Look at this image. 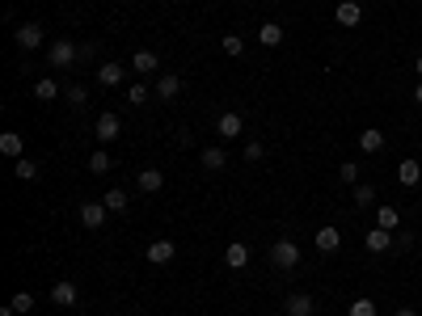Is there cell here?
I'll use <instances>...</instances> for the list:
<instances>
[{
  "label": "cell",
  "instance_id": "3957f363",
  "mask_svg": "<svg viewBox=\"0 0 422 316\" xmlns=\"http://www.w3.org/2000/svg\"><path fill=\"white\" fill-rule=\"evenodd\" d=\"M144 257H148V261H152V266H169V261H174V257H178V245H174V240H165V236H161V240H152V245H148V249H144Z\"/></svg>",
  "mask_w": 422,
  "mask_h": 316
},
{
  "label": "cell",
  "instance_id": "60d3db41",
  "mask_svg": "<svg viewBox=\"0 0 422 316\" xmlns=\"http://www.w3.org/2000/svg\"><path fill=\"white\" fill-rule=\"evenodd\" d=\"M0 316H17V312H13V304H9V308H0Z\"/></svg>",
  "mask_w": 422,
  "mask_h": 316
},
{
  "label": "cell",
  "instance_id": "8d00e7d4",
  "mask_svg": "<svg viewBox=\"0 0 422 316\" xmlns=\"http://www.w3.org/2000/svg\"><path fill=\"white\" fill-rule=\"evenodd\" d=\"M397 249H401V253L414 249V236H410V232H397Z\"/></svg>",
  "mask_w": 422,
  "mask_h": 316
},
{
  "label": "cell",
  "instance_id": "83f0119b",
  "mask_svg": "<svg viewBox=\"0 0 422 316\" xmlns=\"http://www.w3.org/2000/svg\"><path fill=\"white\" fill-rule=\"evenodd\" d=\"M101 202L110 207V211H127V190H123V186H115V190H106V194H101Z\"/></svg>",
  "mask_w": 422,
  "mask_h": 316
},
{
  "label": "cell",
  "instance_id": "d6a6232c",
  "mask_svg": "<svg viewBox=\"0 0 422 316\" xmlns=\"http://www.w3.org/2000/svg\"><path fill=\"white\" fill-rule=\"evenodd\" d=\"M338 177L351 182V186H359V161H342V165H338Z\"/></svg>",
  "mask_w": 422,
  "mask_h": 316
},
{
  "label": "cell",
  "instance_id": "d590c367",
  "mask_svg": "<svg viewBox=\"0 0 422 316\" xmlns=\"http://www.w3.org/2000/svg\"><path fill=\"white\" fill-rule=\"evenodd\" d=\"M93 55H97V42H85V46L76 51V60H93Z\"/></svg>",
  "mask_w": 422,
  "mask_h": 316
},
{
  "label": "cell",
  "instance_id": "f1b7e54d",
  "mask_svg": "<svg viewBox=\"0 0 422 316\" xmlns=\"http://www.w3.org/2000/svg\"><path fill=\"white\" fill-rule=\"evenodd\" d=\"M64 97H68V105H72V110H85L89 89H85V85H68V89H64Z\"/></svg>",
  "mask_w": 422,
  "mask_h": 316
},
{
  "label": "cell",
  "instance_id": "ab89813d",
  "mask_svg": "<svg viewBox=\"0 0 422 316\" xmlns=\"http://www.w3.org/2000/svg\"><path fill=\"white\" fill-rule=\"evenodd\" d=\"M414 101H418V105H422V80H418V89H414Z\"/></svg>",
  "mask_w": 422,
  "mask_h": 316
},
{
  "label": "cell",
  "instance_id": "836d02e7",
  "mask_svg": "<svg viewBox=\"0 0 422 316\" xmlns=\"http://www.w3.org/2000/svg\"><path fill=\"white\" fill-rule=\"evenodd\" d=\"M13 312H34V295L30 291H17L13 295Z\"/></svg>",
  "mask_w": 422,
  "mask_h": 316
},
{
  "label": "cell",
  "instance_id": "4fadbf2b",
  "mask_svg": "<svg viewBox=\"0 0 422 316\" xmlns=\"http://www.w3.org/2000/svg\"><path fill=\"white\" fill-rule=\"evenodd\" d=\"M224 266H228V270H245V266H249V245H245V240H233V245L224 249Z\"/></svg>",
  "mask_w": 422,
  "mask_h": 316
},
{
  "label": "cell",
  "instance_id": "e575fe53",
  "mask_svg": "<svg viewBox=\"0 0 422 316\" xmlns=\"http://www.w3.org/2000/svg\"><path fill=\"white\" fill-rule=\"evenodd\" d=\"M262 156H267L262 139H249V143H245V161H262Z\"/></svg>",
  "mask_w": 422,
  "mask_h": 316
},
{
  "label": "cell",
  "instance_id": "4316f807",
  "mask_svg": "<svg viewBox=\"0 0 422 316\" xmlns=\"http://www.w3.org/2000/svg\"><path fill=\"white\" fill-rule=\"evenodd\" d=\"M110 165H115V161H110V152H101V148H97V152L89 156V173H93V177H101V173H110Z\"/></svg>",
  "mask_w": 422,
  "mask_h": 316
},
{
  "label": "cell",
  "instance_id": "f546056e",
  "mask_svg": "<svg viewBox=\"0 0 422 316\" xmlns=\"http://www.w3.org/2000/svg\"><path fill=\"white\" fill-rule=\"evenodd\" d=\"M220 46H224V55H228V60H237L241 51H245V38H241V34H224Z\"/></svg>",
  "mask_w": 422,
  "mask_h": 316
},
{
  "label": "cell",
  "instance_id": "7c38bea8",
  "mask_svg": "<svg viewBox=\"0 0 422 316\" xmlns=\"http://www.w3.org/2000/svg\"><path fill=\"white\" fill-rule=\"evenodd\" d=\"M131 68H135L140 76H156V72H161V55H156V51H135V55H131Z\"/></svg>",
  "mask_w": 422,
  "mask_h": 316
},
{
  "label": "cell",
  "instance_id": "1f68e13d",
  "mask_svg": "<svg viewBox=\"0 0 422 316\" xmlns=\"http://www.w3.org/2000/svg\"><path fill=\"white\" fill-rule=\"evenodd\" d=\"M13 173H17L22 182H34V177H38V165H34V161H26V156H22V161L13 165Z\"/></svg>",
  "mask_w": 422,
  "mask_h": 316
},
{
  "label": "cell",
  "instance_id": "ac0fdd59",
  "mask_svg": "<svg viewBox=\"0 0 422 316\" xmlns=\"http://www.w3.org/2000/svg\"><path fill=\"white\" fill-rule=\"evenodd\" d=\"M363 245H367V253H385V249L393 245V232H389V228H367Z\"/></svg>",
  "mask_w": 422,
  "mask_h": 316
},
{
  "label": "cell",
  "instance_id": "d4e9b609",
  "mask_svg": "<svg viewBox=\"0 0 422 316\" xmlns=\"http://www.w3.org/2000/svg\"><path fill=\"white\" fill-rule=\"evenodd\" d=\"M397 224H401V216H397V207H389V202H385V207L376 211V228H389V232H397Z\"/></svg>",
  "mask_w": 422,
  "mask_h": 316
},
{
  "label": "cell",
  "instance_id": "603a6c76",
  "mask_svg": "<svg viewBox=\"0 0 422 316\" xmlns=\"http://www.w3.org/2000/svg\"><path fill=\"white\" fill-rule=\"evenodd\" d=\"M161 186H165V173L161 169H144L140 173V190L144 194H161Z\"/></svg>",
  "mask_w": 422,
  "mask_h": 316
},
{
  "label": "cell",
  "instance_id": "4dcf8cb0",
  "mask_svg": "<svg viewBox=\"0 0 422 316\" xmlns=\"http://www.w3.org/2000/svg\"><path fill=\"white\" fill-rule=\"evenodd\" d=\"M148 97H152V89H148L144 80H135V85H127V101H131V105H144Z\"/></svg>",
  "mask_w": 422,
  "mask_h": 316
},
{
  "label": "cell",
  "instance_id": "f35d334b",
  "mask_svg": "<svg viewBox=\"0 0 422 316\" xmlns=\"http://www.w3.org/2000/svg\"><path fill=\"white\" fill-rule=\"evenodd\" d=\"M414 72H418V80H422V55H418V60H414Z\"/></svg>",
  "mask_w": 422,
  "mask_h": 316
},
{
  "label": "cell",
  "instance_id": "ffe728a7",
  "mask_svg": "<svg viewBox=\"0 0 422 316\" xmlns=\"http://www.w3.org/2000/svg\"><path fill=\"white\" fill-rule=\"evenodd\" d=\"M258 42H262V46H279V42H283V26H279V21H262V26H258Z\"/></svg>",
  "mask_w": 422,
  "mask_h": 316
},
{
  "label": "cell",
  "instance_id": "7402d4cb",
  "mask_svg": "<svg viewBox=\"0 0 422 316\" xmlns=\"http://www.w3.org/2000/svg\"><path fill=\"white\" fill-rule=\"evenodd\" d=\"M60 93H64V89H60V80H56V76H42V80L34 85V97H38V101H56Z\"/></svg>",
  "mask_w": 422,
  "mask_h": 316
},
{
  "label": "cell",
  "instance_id": "2e32d148",
  "mask_svg": "<svg viewBox=\"0 0 422 316\" xmlns=\"http://www.w3.org/2000/svg\"><path fill=\"white\" fill-rule=\"evenodd\" d=\"M359 148H363L367 156L385 152V131H380V127H363V131H359Z\"/></svg>",
  "mask_w": 422,
  "mask_h": 316
},
{
  "label": "cell",
  "instance_id": "8992f818",
  "mask_svg": "<svg viewBox=\"0 0 422 316\" xmlns=\"http://www.w3.org/2000/svg\"><path fill=\"white\" fill-rule=\"evenodd\" d=\"M13 38H17V46H22V51H38L47 34H42V26H38V21H26V26H17V30H13Z\"/></svg>",
  "mask_w": 422,
  "mask_h": 316
},
{
  "label": "cell",
  "instance_id": "ba28073f",
  "mask_svg": "<svg viewBox=\"0 0 422 316\" xmlns=\"http://www.w3.org/2000/svg\"><path fill=\"white\" fill-rule=\"evenodd\" d=\"M127 80V68L119 64V60H106L101 68H97V85H106V89H119Z\"/></svg>",
  "mask_w": 422,
  "mask_h": 316
},
{
  "label": "cell",
  "instance_id": "484cf974",
  "mask_svg": "<svg viewBox=\"0 0 422 316\" xmlns=\"http://www.w3.org/2000/svg\"><path fill=\"white\" fill-rule=\"evenodd\" d=\"M346 316H376V299H372V295H359V299H351Z\"/></svg>",
  "mask_w": 422,
  "mask_h": 316
},
{
  "label": "cell",
  "instance_id": "cb8c5ba5",
  "mask_svg": "<svg viewBox=\"0 0 422 316\" xmlns=\"http://www.w3.org/2000/svg\"><path fill=\"white\" fill-rule=\"evenodd\" d=\"M351 198H355V207H359V211H367V207H376V186H367V182H359V186L351 190Z\"/></svg>",
  "mask_w": 422,
  "mask_h": 316
},
{
  "label": "cell",
  "instance_id": "9c48e42d",
  "mask_svg": "<svg viewBox=\"0 0 422 316\" xmlns=\"http://www.w3.org/2000/svg\"><path fill=\"white\" fill-rule=\"evenodd\" d=\"M241 131H245V119H241L237 110H224V114L216 119V135H220V139H237Z\"/></svg>",
  "mask_w": 422,
  "mask_h": 316
},
{
  "label": "cell",
  "instance_id": "74e56055",
  "mask_svg": "<svg viewBox=\"0 0 422 316\" xmlns=\"http://www.w3.org/2000/svg\"><path fill=\"white\" fill-rule=\"evenodd\" d=\"M393 316H418V312H414V308H397Z\"/></svg>",
  "mask_w": 422,
  "mask_h": 316
},
{
  "label": "cell",
  "instance_id": "5b68a950",
  "mask_svg": "<svg viewBox=\"0 0 422 316\" xmlns=\"http://www.w3.org/2000/svg\"><path fill=\"white\" fill-rule=\"evenodd\" d=\"M93 135H97L101 143L119 139V135H123V123H119V114H110V110H106V114H97V123H93Z\"/></svg>",
  "mask_w": 422,
  "mask_h": 316
},
{
  "label": "cell",
  "instance_id": "7a4b0ae2",
  "mask_svg": "<svg viewBox=\"0 0 422 316\" xmlns=\"http://www.w3.org/2000/svg\"><path fill=\"white\" fill-rule=\"evenodd\" d=\"M76 51H81L76 42H68V38H60V42H51V51H47V64L64 72V68H72V64H76Z\"/></svg>",
  "mask_w": 422,
  "mask_h": 316
},
{
  "label": "cell",
  "instance_id": "44dd1931",
  "mask_svg": "<svg viewBox=\"0 0 422 316\" xmlns=\"http://www.w3.org/2000/svg\"><path fill=\"white\" fill-rule=\"evenodd\" d=\"M397 182L401 186H418L422 182V165L418 161H397Z\"/></svg>",
  "mask_w": 422,
  "mask_h": 316
},
{
  "label": "cell",
  "instance_id": "277c9868",
  "mask_svg": "<svg viewBox=\"0 0 422 316\" xmlns=\"http://www.w3.org/2000/svg\"><path fill=\"white\" fill-rule=\"evenodd\" d=\"M106 216H110V207H106L101 198H93V202H85V207H81V224H85V228H93V232H97V228H106Z\"/></svg>",
  "mask_w": 422,
  "mask_h": 316
},
{
  "label": "cell",
  "instance_id": "8fae6325",
  "mask_svg": "<svg viewBox=\"0 0 422 316\" xmlns=\"http://www.w3.org/2000/svg\"><path fill=\"white\" fill-rule=\"evenodd\" d=\"M81 299V291H76V283H68V279H60L56 287H51V304L56 308H72Z\"/></svg>",
  "mask_w": 422,
  "mask_h": 316
},
{
  "label": "cell",
  "instance_id": "9a60e30c",
  "mask_svg": "<svg viewBox=\"0 0 422 316\" xmlns=\"http://www.w3.org/2000/svg\"><path fill=\"white\" fill-rule=\"evenodd\" d=\"M199 165H203L207 173H220V169H228V152H224V148H203Z\"/></svg>",
  "mask_w": 422,
  "mask_h": 316
},
{
  "label": "cell",
  "instance_id": "e0dca14e",
  "mask_svg": "<svg viewBox=\"0 0 422 316\" xmlns=\"http://www.w3.org/2000/svg\"><path fill=\"white\" fill-rule=\"evenodd\" d=\"M312 245L321 249V253H338V249H342V232H338V228H316Z\"/></svg>",
  "mask_w": 422,
  "mask_h": 316
},
{
  "label": "cell",
  "instance_id": "5bb4252c",
  "mask_svg": "<svg viewBox=\"0 0 422 316\" xmlns=\"http://www.w3.org/2000/svg\"><path fill=\"white\" fill-rule=\"evenodd\" d=\"M334 21L338 26H359L363 21V5H359V0H342V5L334 9Z\"/></svg>",
  "mask_w": 422,
  "mask_h": 316
},
{
  "label": "cell",
  "instance_id": "6da1fadb",
  "mask_svg": "<svg viewBox=\"0 0 422 316\" xmlns=\"http://www.w3.org/2000/svg\"><path fill=\"white\" fill-rule=\"evenodd\" d=\"M271 266H275V270H296V266H300V245H296L292 236H283V240L271 245Z\"/></svg>",
  "mask_w": 422,
  "mask_h": 316
},
{
  "label": "cell",
  "instance_id": "30bf717a",
  "mask_svg": "<svg viewBox=\"0 0 422 316\" xmlns=\"http://www.w3.org/2000/svg\"><path fill=\"white\" fill-rule=\"evenodd\" d=\"M156 97H161V101H174L178 93H182V76L178 72H161V76H156V89H152Z\"/></svg>",
  "mask_w": 422,
  "mask_h": 316
},
{
  "label": "cell",
  "instance_id": "52a82bcc",
  "mask_svg": "<svg viewBox=\"0 0 422 316\" xmlns=\"http://www.w3.org/2000/svg\"><path fill=\"white\" fill-rule=\"evenodd\" d=\"M283 312H287V316H312V312H316V299H312L308 291H292V295L283 299Z\"/></svg>",
  "mask_w": 422,
  "mask_h": 316
},
{
  "label": "cell",
  "instance_id": "d6986e66",
  "mask_svg": "<svg viewBox=\"0 0 422 316\" xmlns=\"http://www.w3.org/2000/svg\"><path fill=\"white\" fill-rule=\"evenodd\" d=\"M0 152L13 156V161H22V156H26V139L17 131H5V135H0Z\"/></svg>",
  "mask_w": 422,
  "mask_h": 316
}]
</instances>
